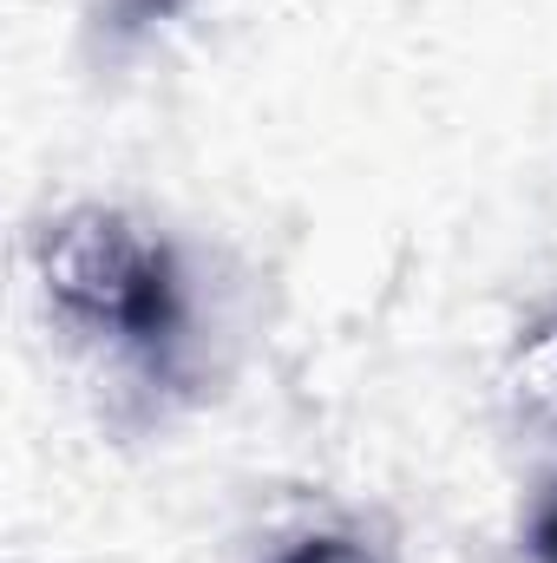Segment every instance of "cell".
I'll use <instances>...</instances> for the list:
<instances>
[{
	"label": "cell",
	"mask_w": 557,
	"mask_h": 563,
	"mask_svg": "<svg viewBox=\"0 0 557 563\" xmlns=\"http://www.w3.org/2000/svg\"><path fill=\"white\" fill-rule=\"evenodd\" d=\"M33 276L66 334L132 367L144 387H184L197 308L177 250L151 223L106 203H79L40 230Z\"/></svg>",
	"instance_id": "1"
},
{
	"label": "cell",
	"mask_w": 557,
	"mask_h": 563,
	"mask_svg": "<svg viewBox=\"0 0 557 563\" xmlns=\"http://www.w3.org/2000/svg\"><path fill=\"white\" fill-rule=\"evenodd\" d=\"M270 563H387L361 531H302L295 544H282Z\"/></svg>",
	"instance_id": "2"
},
{
	"label": "cell",
	"mask_w": 557,
	"mask_h": 563,
	"mask_svg": "<svg viewBox=\"0 0 557 563\" xmlns=\"http://www.w3.org/2000/svg\"><path fill=\"white\" fill-rule=\"evenodd\" d=\"M525 551L532 563H557V485L532 505V525H525Z\"/></svg>",
	"instance_id": "4"
},
{
	"label": "cell",
	"mask_w": 557,
	"mask_h": 563,
	"mask_svg": "<svg viewBox=\"0 0 557 563\" xmlns=\"http://www.w3.org/2000/svg\"><path fill=\"white\" fill-rule=\"evenodd\" d=\"M190 0H112V33L119 40H139L151 26H164V20H177Z\"/></svg>",
	"instance_id": "3"
}]
</instances>
